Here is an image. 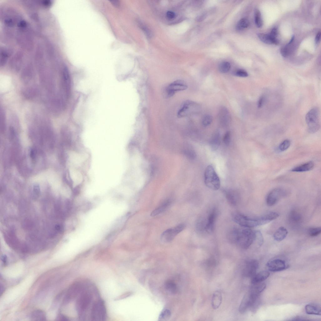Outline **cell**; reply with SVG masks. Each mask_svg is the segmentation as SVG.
Segmentation results:
<instances>
[{
    "label": "cell",
    "mask_w": 321,
    "mask_h": 321,
    "mask_svg": "<svg viewBox=\"0 0 321 321\" xmlns=\"http://www.w3.org/2000/svg\"><path fill=\"white\" fill-rule=\"evenodd\" d=\"M255 231L250 228H234L229 233L230 241L244 249H248L255 241Z\"/></svg>",
    "instance_id": "obj_1"
},
{
    "label": "cell",
    "mask_w": 321,
    "mask_h": 321,
    "mask_svg": "<svg viewBox=\"0 0 321 321\" xmlns=\"http://www.w3.org/2000/svg\"><path fill=\"white\" fill-rule=\"evenodd\" d=\"M232 218L235 223L244 228H250L267 223L264 215L258 217L251 218L237 212L233 214Z\"/></svg>",
    "instance_id": "obj_2"
},
{
    "label": "cell",
    "mask_w": 321,
    "mask_h": 321,
    "mask_svg": "<svg viewBox=\"0 0 321 321\" xmlns=\"http://www.w3.org/2000/svg\"><path fill=\"white\" fill-rule=\"evenodd\" d=\"M92 299L91 292L89 290H84L79 294L76 300V308L79 317L83 318L86 311L89 308Z\"/></svg>",
    "instance_id": "obj_3"
},
{
    "label": "cell",
    "mask_w": 321,
    "mask_h": 321,
    "mask_svg": "<svg viewBox=\"0 0 321 321\" xmlns=\"http://www.w3.org/2000/svg\"><path fill=\"white\" fill-rule=\"evenodd\" d=\"M204 181L206 186L211 189L217 190L219 188L220 179L212 165H208L206 168L204 174Z\"/></svg>",
    "instance_id": "obj_4"
},
{
    "label": "cell",
    "mask_w": 321,
    "mask_h": 321,
    "mask_svg": "<svg viewBox=\"0 0 321 321\" xmlns=\"http://www.w3.org/2000/svg\"><path fill=\"white\" fill-rule=\"evenodd\" d=\"M305 121L310 133H313L317 132L320 127L318 108H314L309 111L306 115Z\"/></svg>",
    "instance_id": "obj_5"
},
{
    "label": "cell",
    "mask_w": 321,
    "mask_h": 321,
    "mask_svg": "<svg viewBox=\"0 0 321 321\" xmlns=\"http://www.w3.org/2000/svg\"><path fill=\"white\" fill-rule=\"evenodd\" d=\"M107 317V310L104 301L98 300L93 303L90 313V318L92 321L105 320Z\"/></svg>",
    "instance_id": "obj_6"
},
{
    "label": "cell",
    "mask_w": 321,
    "mask_h": 321,
    "mask_svg": "<svg viewBox=\"0 0 321 321\" xmlns=\"http://www.w3.org/2000/svg\"><path fill=\"white\" fill-rule=\"evenodd\" d=\"M201 107L198 103L191 100H187L183 103L177 113L179 118H182L194 114L200 111Z\"/></svg>",
    "instance_id": "obj_7"
},
{
    "label": "cell",
    "mask_w": 321,
    "mask_h": 321,
    "mask_svg": "<svg viewBox=\"0 0 321 321\" xmlns=\"http://www.w3.org/2000/svg\"><path fill=\"white\" fill-rule=\"evenodd\" d=\"M259 294L250 289L243 297L239 308L240 313H245L255 304Z\"/></svg>",
    "instance_id": "obj_8"
},
{
    "label": "cell",
    "mask_w": 321,
    "mask_h": 321,
    "mask_svg": "<svg viewBox=\"0 0 321 321\" xmlns=\"http://www.w3.org/2000/svg\"><path fill=\"white\" fill-rule=\"evenodd\" d=\"M61 82L63 96L66 99H67L71 93V81L68 69L66 67H64L62 71Z\"/></svg>",
    "instance_id": "obj_9"
},
{
    "label": "cell",
    "mask_w": 321,
    "mask_h": 321,
    "mask_svg": "<svg viewBox=\"0 0 321 321\" xmlns=\"http://www.w3.org/2000/svg\"><path fill=\"white\" fill-rule=\"evenodd\" d=\"M185 227L184 224H181L175 227L168 229L164 231L160 236V239L163 242L169 243L175 237L184 230Z\"/></svg>",
    "instance_id": "obj_10"
},
{
    "label": "cell",
    "mask_w": 321,
    "mask_h": 321,
    "mask_svg": "<svg viewBox=\"0 0 321 321\" xmlns=\"http://www.w3.org/2000/svg\"><path fill=\"white\" fill-rule=\"evenodd\" d=\"M186 82L182 80H176L169 85L166 89V94L168 97L173 96L178 92L185 90L187 89Z\"/></svg>",
    "instance_id": "obj_11"
},
{
    "label": "cell",
    "mask_w": 321,
    "mask_h": 321,
    "mask_svg": "<svg viewBox=\"0 0 321 321\" xmlns=\"http://www.w3.org/2000/svg\"><path fill=\"white\" fill-rule=\"evenodd\" d=\"M286 194V191L281 188H276L271 191L267 195L266 203L269 206H272Z\"/></svg>",
    "instance_id": "obj_12"
},
{
    "label": "cell",
    "mask_w": 321,
    "mask_h": 321,
    "mask_svg": "<svg viewBox=\"0 0 321 321\" xmlns=\"http://www.w3.org/2000/svg\"><path fill=\"white\" fill-rule=\"evenodd\" d=\"M83 290L82 285L80 282H76L73 283L68 290L64 299V303H67L74 299Z\"/></svg>",
    "instance_id": "obj_13"
},
{
    "label": "cell",
    "mask_w": 321,
    "mask_h": 321,
    "mask_svg": "<svg viewBox=\"0 0 321 321\" xmlns=\"http://www.w3.org/2000/svg\"><path fill=\"white\" fill-rule=\"evenodd\" d=\"M259 266L258 261L254 259L250 260L246 262L243 270L244 276L252 277L256 273Z\"/></svg>",
    "instance_id": "obj_14"
},
{
    "label": "cell",
    "mask_w": 321,
    "mask_h": 321,
    "mask_svg": "<svg viewBox=\"0 0 321 321\" xmlns=\"http://www.w3.org/2000/svg\"><path fill=\"white\" fill-rule=\"evenodd\" d=\"M269 270L277 272L284 270L288 268V265L282 260L276 259L268 261L266 264Z\"/></svg>",
    "instance_id": "obj_15"
},
{
    "label": "cell",
    "mask_w": 321,
    "mask_h": 321,
    "mask_svg": "<svg viewBox=\"0 0 321 321\" xmlns=\"http://www.w3.org/2000/svg\"><path fill=\"white\" fill-rule=\"evenodd\" d=\"M217 215L218 212L216 208H213L208 214L203 227V230L207 233H210L213 231Z\"/></svg>",
    "instance_id": "obj_16"
},
{
    "label": "cell",
    "mask_w": 321,
    "mask_h": 321,
    "mask_svg": "<svg viewBox=\"0 0 321 321\" xmlns=\"http://www.w3.org/2000/svg\"><path fill=\"white\" fill-rule=\"evenodd\" d=\"M218 117L219 123L223 126L227 127L230 124L231 120L230 114L225 107H222L220 108Z\"/></svg>",
    "instance_id": "obj_17"
},
{
    "label": "cell",
    "mask_w": 321,
    "mask_h": 321,
    "mask_svg": "<svg viewBox=\"0 0 321 321\" xmlns=\"http://www.w3.org/2000/svg\"><path fill=\"white\" fill-rule=\"evenodd\" d=\"M225 197L229 204L232 206H236L239 202L240 196L237 191L229 189L225 191Z\"/></svg>",
    "instance_id": "obj_18"
},
{
    "label": "cell",
    "mask_w": 321,
    "mask_h": 321,
    "mask_svg": "<svg viewBox=\"0 0 321 321\" xmlns=\"http://www.w3.org/2000/svg\"><path fill=\"white\" fill-rule=\"evenodd\" d=\"M171 202V200L170 199L164 201L152 212L150 214L151 216L154 217L164 212L170 206Z\"/></svg>",
    "instance_id": "obj_19"
},
{
    "label": "cell",
    "mask_w": 321,
    "mask_h": 321,
    "mask_svg": "<svg viewBox=\"0 0 321 321\" xmlns=\"http://www.w3.org/2000/svg\"><path fill=\"white\" fill-rule=\"evenodd\" d=\"M222 297L221 293L219 290L215 291L213 293L211 305L214 309L219 308L221 304Z\"/></svg>",
    "instance_id": "obj_20"
},
{
    "label": "cell",
    "mask_w": 321,
    "mask_h": 321,
    "mask_svg": "<svg viewBox=\"0 0 321 321\" xmlns=\"http://www.w3.org/2000/svg\"><path fill=\"white\" fill-rule=\"evenodd\" d=\"M270 273L267 271H262L255 274L252 278L251 283L255 284L262 282L269 276Z\"/></svg>",
    "instance_id": "obj_21"
},
{
    "label": "cell",
    "mask_w": 321,
    "mask_h": 321,
    "mask_svg": "<svg viewBox=\"0 0 321 321\" xmlns=\"http://www.w3.org/2000/svg\"><path fill=\"white\" fill-rule=\"evenodd\" d=\"M314 166L313 162L310 161L293 168L291 171L295 172H305L312 170Z\"/></svg>",
    "instance_id": "obj_22"
},
{
    "label": "cell",
    "mask_w": 321,
    "mask_h": 321,
    "mask_svg": "<svg viewBox=\"0 0 321 321\" xmlns=\"http://www.w3.org/2000/svg\"><path fill=\"white\" fill-rule=\"evenodd\" d=\"M306 312L308 314L320 315L321 310L320 307L314 303H310L306 305L305 307Z\"/></svg>",
    "instance_id": "obj_23"
},
{
    "label": "cell",
    "mask_w": 321,
    "mask_h": 321,
    "mask_svg": "<svg viewBox=\"0 0 321 321\" xmlns=\"http://www.w3.org/2000/svg\"><path fill=\"white\" fill-rule=\"evenodd\" d=\"M287 234L288 231L287 229L283 227H281L275 231L273 237L275 240L281 241L285 238Z\"/></svg>",
    "instance_id": "obj_24"
},
{
    "label": "cell",
    "mask_w": 321,
    "mask_h": 321,
    "mask_svg": "<svg viewBox=\"0 0 321 321\" xmlns=\"http://www.w3.org/2000/svg\"><path fill=\"white\" fill-rule=\"evenodd\" d=\"M220 134L219 131L215 132L210 141V145L213 150H216L218 148L220 144Z\"/></svg>",
    "instance_id": "obj_25"
},
{
    "label": "cell",
    "mask_w": 321,
    "mask_h": 321,
    "mask_svg": "<svg viewBox=\"0 0 321 321\" xmlns=\"http://www.w3.org/2000/svg\"><path fill=\"white\" fill-rule=\"evenodd\" d=\"M288 218L289 221L292 223L298 224L302 221V216L297 211L295 210H292L289 213Z\"/></svg>",
    "instance_id": "obj_26"
},
{
    "label": "cell",
    "mask_w": 321,
    "mask_h": 321,
    "mask_svg": "<svg viewBox=\"0 0 321 321\" xmlns=\"http://www.w3.org/2000/svg\"><path fill=\"white\" fill-rule=\"evenodd\" d=\"M166 290L168 292L172 294H176L177 291L176 284L172 281L168 280L166 281L164 285Z\"/></svg>",
    "instance_id": "obj_27"
},
{
    "label": "cell",
    "mask_w": 321,
    "mask_h": 321,
    "mask_svg": "<svg viewBox=\"0 0 321 321\" xmlns=\"http://www.w3.org/2000/svg\"><path fill=\"white\" fill-rule=\"evenodd\" d=\"M31 319L33 321H45L46 320L45 313L40 310H35L31 315Z\"/></svg>",
    "instance_id": "obj_28"
},
{
    "label": "cell",
    "mask_w": 321,
    "mask_h": 321,
    "mask_svg": "<svg viewBox=\"0 0 321 321\" xmlns=\"http://www.w3.org/2000/svg\"><path fill=\"white\" fill-rule=\"evenodd\" d=\"M250 22L249 20L245 18H242L237 23L236 28L239 30H243L249 27Z\"/></svg>",
    "instance_id": "obj_29"
},
{
    "label": "cell",
    "mask_w": 321,
    "mask_h": 321,
    "mask_svg": "<svg viewBox=\"0 0 321 321\" xmlns=\"http://www.w3.org/2000/svg\"><path fill=\"white\" fill-rule=\"evenodd\" d=\"M257 35L260 39L264 43L267 44H273V40L269 34L260 33L258 34Z\"/></svg>",
    "instance_id": "obj_30"
},
{
    "label": "cell",
    "mask_w": 321,
    "mask_h": 321,
    "mask_svg": "<svg viewBox=\"0 0 321 321\" xmlns=\"http://www.w3.org/2000/svg\"><path fill=\"white\" fill-rule=\"evenodd\" d=\"M230 64L227 61H224L221 63L218 66V69L222 73H226L229 71L231 68Z\"/></svg>",
    "instance_id": "obj_31"
},
{
    "label": "cell",
    "mask_w": 321,
    "mask_h": 321,
    "mask_svg": "<svg viewBox=\"0 0 321 321\" xmlns=\"http://www.w3.org/2000/svg\"><path fill=\"white\" fill-rule=\"evenodd\" d=\"M171 316L170 311L167 309H164L160 313L158 321H167L170 319Z\"/></svg>",
    "instance_id": "obj_32"
},
{
    "label": "cell",
    "mask_w": 321,
    "mask_h": 321,
    "mask_svg": "<svg viewBox=\"0 0 321 321\" xmlns=\"http://www.w3.org/2000/svg\"><path fill=\"white\" fill-rule=\"evenodd\" d=\"M255 24L258 28H260L263 24V22L261 13L258 10L255 11Z\"/></svg>",
    "instance_id": "obj_33"
},
{
    "label": "cell",
    "mask_w": 321,
    "mask_h": 321,
    "mask_svg": "<svg viewBox=\"0 0 321 321\" xmlns=\"http://www.w3.org/2000/svg\"><path fill=\"white\" fill-rule=\"evenodd\" d=\"M321 232L320 227H312L309 228L308 231V234L311 237H315L319 235Z\"/></svg>",
    "instance_id": "obj_34"
},
{
    "label": "cell",
    "mask_w": 321,
    "mask_h": 321,
    "mask_svg": "<svg viewBox=\"0 0 321 321\" xmlns=\"http://www.w3.org/2000/svg\"><path fill=\"white\" fill-rule=\"evenodd\" d=\"M184 153L188 158L193 159L195 158L196 154L195 151L190 147L188 146L184 150Z\"/></svg>",
    "instance_id": "obj_35"
},
{
    "label": "cell",
    "mask_w": 321,
    "mask_h": 321,
    "mask_svg": "<svg viewBox=\"0 0 321 321\" xmlns=\"http://www.w3.org/2000/svg\"><path fill=\"white\" fill-rule=\"evenodd\" d=\"M212 117L209 114H206L203 117L202 120V124L203 126L207 127L212 123Z\"/></svg>",
    "instance_id": "obj_36"
},
{
    "label": "cell",
    "mask_w": 321,
    "mask_h": 321,
    "mask_svg": "<svg viewBox=\"0 0 321 321\" xmlns=\"http://www.w3.org/2000/svg\"><path fill=\"white\" fill-rule=\"evenodd\" d=\"M290 145L291 142L288 139L284 140L279 145V150L281 152L285 151L289 147Z\"/></svg>",
    "instance_id": "obj_37"
},
{
    "label": "cell",
    "mask_w": 321,
    "mask_h": 321,
    "mask_svg": "<svg viewBox=\"0 0 321 321\" xmlns=\"http://www.w3.org/2000/svg\"><path fill=\"white\" fill-rule=\"evenodd\" d=\"M33 88H27L24 91V94L27 98H30L34 97L36 94V90Z\"/></svg>",
    "instance_id": "obj_38"
},
{
    "label": "cell",
    "mask_w": 321,
    "mask_h": 321,
    "mask_svg": "<svg viewBox=\"0 0 321 321\" xmlns=\"http://www.w3.org/2000/svg\"><path fill=\"white\" fill-rule=\"evenodd\" d=\"M277 34V29L276 28H275L272 29L270 34H269L271 38L273 40V44L275 45L278 44L279 42L278 41L276 38Z\"/></svg>",
    "instance_id": "obj_39"
},
{
    "label": "cell",
    "mask_w": 321,
    "mask_h": 321,
    "mask_svg": "<svg viewBox=\"0 0 321 321\" xmlns=\"http://www.w3.org/2000/svg\"><path fill=\"white\" fill-rule=\"evenodd\" d=\"M234 74L236 76L241 77H245L248 76V74L246 71L241 69L236 70Z\"/></svg>",
    "instance_id": "obj_40"
},
{
    "label": "cell",
    "mask_w": 321,
    "mask_h": 321,
    "mask_svg": "<svg viewBox=\"0 0 321 321\" xmlns=\"http://www.w3.org/2000/svg\"><path fill=\"white\" fill-rule=\"evenodd\" d=\"M256 237L255 241L260 246H261L263 242V238L260 232L259 231H255Z\"/></svg>",
    "instance_id": "obj_41"
},
{
    "label": "cell",
    "mask_w": 321,
    "mask_h": 321,
    "mask_svg": "<svg viewBox=\"0 0 321 321\" xmlns=\"http://www.w3.org/2000/svg\"><path fill=\"white\" fill-rule=\"evenodd\" d=\"M231 139V134L229 131H227L224 135L223 137V141L224 144L226 145H229Z\"/></svg>",
    "instance_id": "obj_42"
},
{
    "label": "cell",
    "mask_w": 321,
    "mask_h": 321,
    "mask_svg": "<svg viewBox=\"0 0 321 321\" xmlns=\"http://www.w3.org/2000/svg\"><path fill=\"white\" fill-rule=\"evenodd\" d=\"M5 115L4 112L1 109L0 110V124L1 128L3 129L5 127Z\"/></svg>",
    "instance_id": "obj_43"
},
{
    "label": "cell",
    "mask_w": 321,
    "mask_h": 321,
    "mask_svg": "<svg viewBox=\"0 0 321 321\" xmlns=\"http://www.w3.org/2000/svg\"><path fill=\"white\" fill-rule=\"evenodd\" d=\"M280 53L282 56L284 57H286L288 54V45L281 48Z\"/></svg>",
    "instance_id": "obj_44"
},
{
    "label": "cell",
    "mask_w": 321,
    "mask_h": 321,
    "mask_svg": "<svg viewBox=\"0 0 321 321\" xmlns=\"http://www.w3.org/2000/svg\"><path fill=\"white\" fill-rule=\"evenodd\" d=\"M265 97L264 96H261L258 102L257 106L258 108H260L263 106L265 101Z\"/></svg>",
    "instance_id": "obj_45"
},
{
    "label": "cell",
    "mask_w": 321,
    "mask_h": 321,
    "mask_svg": "<svg viewBox=\"0 0 321 321\" xmlns=\"http://www.w3.org/2000/svg\"><path fill=\"white\" fill-rule=\"evenodd\" d=\"M132 293L130 292H126L117 297L116 298H115V300H118L124 299L128 297H129V296Z\"/></svg>",
    "instance_id": "obj_46"
},
{
    "label": "cell",
    "mask_w": 321,
    "mask_h": 321,
    "mask_svg": "<svg viewBox=\"0 0 321 321\" xmlns=\"http://www.w3.org/2000/svg\"><path fill=\"white\" fill-rule=\"evenodd\" d=\"M166 16L169 19H172L175 17V13L171 11H168L166 13Z\"/></svg>",
    "instance_id": "obj_47"
},
{
    "label": "cell",
    "mask_w": 321,
    "mask_h": 321,
    "mask_svg": "<svg viewBox=\"0 0 321 321\" xmlns=\"http://www.w3.org/2000/svg\"><path fill=\"white\" fill-rule=\"evenodd\" d=\"M321 32H318L315 38V42L316 44H318L320 41V39Z\"/></svg>",
    "instance_id": "obj_48"
},
{
    "label": "cell",
    "mask_w": 321,
    "mask_h": 321,
    "mask_svg": "<svg viewBox=\"0 0 321 321\" xmlns=\"http://www.w3.org/2000/svg\"><path fill=\"white\" fill-rule=\"evenodd\" d=\"M57 320H65L67 321L69 320L68 318L66 316L62 315H60L57 318Z\"/></svg>",
    "instance_id": "obj_49"
},
{
    "label": "cell",
    "mask_w": 321,
    "mask_h": 321,
    "mask_svg": "<svg viewBox=\"0 0 321 321\" xmlns=\"http://www.w3.org/2000/svg\"><path fill=\"white\" fill-rule=\"evenodd\" d=\"M109 1L111 3L116 7H118L119 6V2L118 0H110Z\"/></svg>",
    "instance_id": "obj_50"
},
{
    "label": "cell",
    "mask_w": 321,
    "mask_h": 321,
    "mask_svg": "<svg viewBox=\"0 0 321 321\" xmlns=\"http://www.w3.org/2000/svg\"><path fill=\"white\" fill-rule=\"evenodd\" d=\"M36 156L35 151L34 149H32L30 152V156L32 159H34Z\"/></svg>",
    "instance_id": "obj_51"
},
{
    "label": "cell",
    "mask_w": 321,
    "mask_h": 321,
    "mask_svg": "<svg viewBox=\"0 0 321 321\" xmlns=\"http://www.w3.org/2000/svg\"><path fill=\"white\" fill-rule=\"evenodd\" d=\"M291 320H306L304 318L301 317H296L295 318H292Z\"/></svg>",
    "instance_id": "obj_52"
},
{
    "label": "cell",
    "mask_w": 321,
    "mask_h": 321,
    "mask_svg": "<svg viewBox=\"0 0 321 321\" xmlns=\"http://www.w3.org/2000/svg\"><path fill=\"white\" fill-rule=\"evenodd\" d=\"M2 259L3 262L4 263H6L7 261L6 256L5 255L3 256Z\"/></svg>",
    "instance_id": "obj_53"
},
{
    "label": "cell",
    "mask_w": 321,
    "mask_h": 321,
    "mask_svg": "<svg viewBox=\"0 0 321 321\" xmlns=\"http://www.w3.org/2000/svg\"><path fill=\"white\" fill-rule=\"evenodd\" d=\"M204 17L205 15L204 16V15H202V16L201 15V16L200 17V18H198V20H199V21H201L204 19Z\"/></svg>",
    "instance_id": "obj_54"
}]
</instances>
